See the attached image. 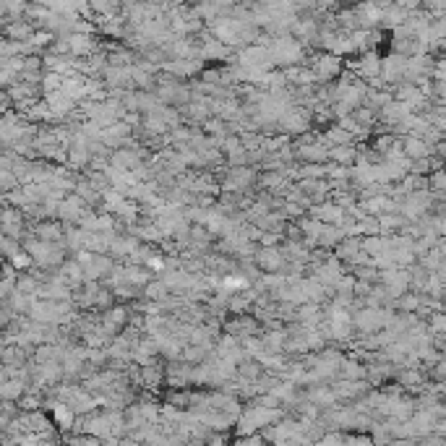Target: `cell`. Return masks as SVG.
<instances>
[{
    "mask_svg": "<svg viewBox=\"0 0 446 446\" xmlns=\"http://www.w3.org/2000/svg\"><path fill=\"white\" fill-rule=\"evenodd\" d=\"M347 3H360V0H347Z\"/></svg>",
    "mask_w": 446,
    "mask_h": 446,
    "instance_id": "1",
    "label": "cell"
}]
</instances>
